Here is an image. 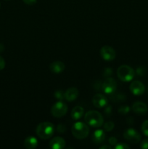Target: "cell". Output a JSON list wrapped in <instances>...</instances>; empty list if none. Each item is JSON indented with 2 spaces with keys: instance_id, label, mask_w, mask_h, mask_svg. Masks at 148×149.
Instances as JSON below:
<instances>
[{
  "instance_id": "obj_1",
  "label": "cell",
  "mask_w": 148,
  "mask_h": 149,
  "mask_svg": "<svg viewBox=\"0 0 148 149\" xmlns=\"http://www.w3.org/2000/svg\"><path fill=\"white\" fill-rule=\"evenodd\" d=\"M55 130V127L51 122H44L38 125L36 129V132L39 138L47 140L53 135Z\"/></svg>"
},
{
  "instance_id": "obj_2",
  "label": "cell",
  "mask_w": 148,
  "mask_h": 149,
  "mask_svg": "<svg viewBox=\"0 0 148 149\" xmlns=\"http://www.w3.org/2000/svg\"><path fill=\"white\" fill-rule=\"evenodd\" d=\"M86 123L92 127H100L103 125V116L97 111H89L84 116Z\"/></svg>"
},
{
  "instance_id": "obj_3",
  "label": "cell",
  "mask_w": 148,
  "mask_h": 149,
  "mask_svg": "<svg viewBox=\"0 0 148 149\" xmlns=\"http://www.w3.org/2000/svg\"><path fill=\"white\" fill-rule=\"evenodd\" d=\"M72 134L75 138L79 140L84 139L89 134V127L86 123L81 122H77L73 125Z\"/></svg>"
},
{
  "instance_id": "obj_4",
  "label": "cell",
  "mask_w": 148,
  "mask_h": 149,
  "mask_svg": "<svg viewBox=\"0 0 148 149\" xmlns=\"http://www.w3.org/2000/svg\"><path fill=\"white\" fill-rule=\"evenodd\" d=\"M135 74L136 73L134 70L127 65H120L117 70V75L119 79L125 82L131 81L134 78Z\"/></svg>"
},
{
  "instance_id": "obj_5",
  "label": "cell",
  "mask_w": 148,
  "mask_h": 149,
  "mask_svg": "<svg viewBox=\"0 0 148 149\" xmlns=\"http://www.w3.org/2000/svg\"><path fill=\"white\" fill-rule=\"evenodd\" d=\"M68 111V106L62 100L55 103L51 108V113L54 117L61 118L65 116Z\"/></svg>"
},
{
  "instance_id": "obj_6",
  "label": "cell",
  "mask_w": 148,
  "mask_h": 149,
  "mask_svg": "<svg viewBox=\"0 0 148 149\" xmlns=\"http://www.w3.org/2000/svg\"><path fill=\"white\" fill-rule=\"evenodd\" d=\"M123 137L128 142L132 144H136L139 143L142 138L139 132L133 128H129L125 130V132H123Z\"/></svg>"
},
{
  "instance_id": "obj_7",
  "label": "cell",
  "mask_w": 148,
  "mask_h": 149,
  "mask_svg": "<svg viewBox=\"0 0 148 149\" xmlns=\"http://www.w3.org/2000/svg\"><path fill=\"white\" fill-rule=\"evenodd\" d=\"M117 88V82L115 80L110 77H107L102 84V90L106 94H113Z\"/></svg>"
},
{
  "instance_id": "obj_8",
  "label": "cell",
  "mask_w": 148,
  "mask_h": 149,
  "mask_svg": "<svg viewBox=\"0 0 148 149\" xmlns=\"http://www.w3.org/2000/svg\"><path fill=\"white\" fill-rule=\"evenodd\" d=\"M100 55L104 61H111L115 58L116 53L115 49L112 47L105 45V46H103L100 49Z\"/></svg>"
},
{
  "instance_id": "obj_9",
  "label": "cell",
  "mask_w": 148,
  "mask_h": 149,
  "mask_svg": "<svg viewBox=\"0 0 148 149\" xmlns=\"http://www.w3.org/2000/svg\"><path fill=\"white\" fill-rule=\"evenodd\" d=\"M130 91L131 92L132 94L134 95H141L144 94L145 91V87L142 82L140 81H132L131 84H130Z\"/></svg>"
},
{
  "instance_id": "obj_10",
  "label": "cell",
  "mask_w": 148,
  "mask_h": 149,
  "mask_svg": "<svg viewBox=\"0 0 148 149\" xmlns=\"http://www.w3.org/2000/svg\"><path fill=\"white\" fill-rule=\"evenodd\" d=\"M107 102L108 100L107 97L102 94L95 95L92 98L93 105L97 109H102L107 104Z\"/></svg>"
},
{
  "instance_id": "obj_11",
  "label": "cell",
  "mask_w": 148,
  "mask_h": 149,
  "mask_svg": "<svg viewBox=\"0 0 148 149\" xmlns=\"http://www.w3.org/2000/svg\"><path fill=\"white\" fill-rule=\"evenodd\" d=\"M147 110V106L142 101H136L132 105V111L138 115H145Z\"/></svg>"
},
{
  "instance_id": "obj_12",
  "label": "cell",
  "mask_w": 148,
  "mask_h": 149,
  "mask_svg": "<svg viewBox=\"0 0 148 149\" xmlns=\"http://www.w3.org/2000/svg\"><path fill=\"white\" fill-rule=\"evenodd\" d=\"M65 141L61 137L53 138L49 142V147L52 149H63L65 147Z\"/></svg>"
},
{
  "instance_id": "obj_13",
  "label": "cell",
  "mask_w": 148,
  "mask_h": 149,
  "mask_svg": "<svg viewBox=\"0 0 148 149\" xmlns=\"http://www.w3.org/2000/svg\"><path fill=\"white\" fill-rule=\"evenodd\" d=\"M79 92L76 87H71L65 92V99L67 101L72 102L78 97Z\"/></svg>"
},
{
  "instance_id": "obj_14",
  "label": "cell",
  "mask_w": 148,
  "mask_h": 149,
  "mask_svg": "<svg viewBox=\"0 0 148 149\" xmlns=\"http://www.w3.org/2000/svg\"><path fill=\"white\" fill-rule=\"evenodd\" d=\"M104 139H105V133L103 131V130H97L93 132L91 140H92L94 143H102L104 141Z\"/></svg>"
},
{
  "instance_id": "obj_15",
  "label": "cell",
  "mask_w": 148,
  "mask_h": 149,
  "mask_svg": "<svg viewBox=\"0 0 148 149\" xmlns=\"http://www.w3.org/2000/svg\"><path fill=\"white\" fill-rule=\"evenodd\" d=\"M65 64L59 61H54L49 65V68L54 74H59V73L62 72L65 70Z\"/></svg>"
},
{
  "instance_id": "obj_16",
  "label": "cell",
  "mask_w": 148,
  "mask_h": 149,
  "mask_svg": "<svg viewBox=\"0 0 148 149\" xmlns=\"http://www.w3.org/2000/svg\"><path fill=\"white\" fill-rule=\"evenodd\" d=\"M38 141L35 137L29 136L25 139L24 146L28 149H34L37 147Z\"/></svg>"
},
{
  "instance_id": "obj_17",
  "label": "cell",
  "mask_w": 148,
  "mask_h": 149,
  "mask_svg": "<svg viewBox=\"0 0 148 149\" xmlns=\"http://www.w3.org/2000/svg\"><path fill=\"white\" fill-rule=\"evenodd\" d=\"M84 113V110L81 106H75L71 111V117L73 120H78L83 116Z\"/></svg>"
},
{
  "instance_id": "obj_18",
  "label": "cell",
  "mask_w": 148,
  "mask_h": 149,
  "mask_svg": "<svg viewBox=\"0 0 148 149\" xmlns=\"http://www.w3.org/2000/svg\"><path fill=\"white\" fill-rule=\"evenodd\" d=\"M114 127V123L113 122H111V121H109V122H107L106 123L104 124V125H103V129L106 132H110V131L113 130Z\"/></svg>"
},
{
  "instance_id": "obj_19",
  "label": "cell",
  "mask_w": 148,
  "mask_h": 149,
  "mask_svg": "<svg viewBox=\"0 0 148 149\" xmlns=\"http://www.w3.org/2000/svg\"><path fill=\"white\" fill-rule=\"evenodd\" d=\"M54 95H55V98L57 99V100H62L63 99H65V93H63L62 90H56V91L55 92Z\"/></svg>"
},
{
  "instance_id": "obj_20",
  "label": "cell",
  "mask_w": 148,
  "mask_h": 149,
  "mask_svg": "<svg viewBox=\"0 0 148 149\" xmlns=\"http://www.w3.org/2000/svg\"><path fill=\"white\" fill-rule=\"evenodd\" d=\"M135 73H136L138 76H139V77H144V76L146 75L147 69L143 66L138 67V68H136Z\"/></svg>"
},
{
  "instance_id": "obj_21",
  "label": "cell",
  "mask_w": 148,
  "mask_h": 149,
  "mask_svg": "<svg viewBox=\"0 0 148 149\" xmlns=\"http://www.w3.org/2000/svg\"><path fill=\"white\" fill-rule=\"evenodd\" d=\"M130 111V108L128 106H122L119 108L118 109V113H120L122 115H126Z\"/></svg>"
},
{
  "instance_id": "obj_22",
  "label": "cell",
  "mask_w": 148,
  "mask_h": 149,
  "mask_svg": "<svg viewBox=\"0 0 148 149\" xmlns=\"http://www.w3.org/2000/svg\"><path fill=\"white\" fill-rule=\"evenodd\" d=\"M142 131L145 136L148 137V119L145 120L142 125Z\"/></svg>"
},
{
  "instance_id": "obj_23",
  "label": "cell",
  "mask_w": 148,
  "mask_h": 149,
  "mask_svg": "<svg viewBox=\"0 0 148 149\" xmlns=\"http://www.w3.org/2000/svg\"><path fill=\"white\" fill-rule=\"evenodd\" d=\"M115 149H129L130 146L128 144L125 143H116L114 146Z\"/></svg>"
},
{
  "instance_id": "obj_24",
  "label": "cell",
  "mask_w": 148,
  "mask_h": 149,
  "mask_svg": "<svg viewBox=\"0 0 148 149\" xmlns=\"http://www.w3.org/2000/svg\"><path fill=\"white\" fill-rule=\"evenodd\" d=\"M57 131L59 133H64V132L66 131V127L64 125H62V124H59V125H57Z\"/></svg>"
},
{
  "instance_id": "obj_25",
  "label": "cell",
  "mask_w": 148,
  "mask_h": 149,
  "mask_svg": "<svg viewBox=\"0 0 148 149\" xmlns=\"http://www.w3.org/2000/svg\"><path fill=\"white\" fill-rule=\"evenodd\" d=\"M113 74V70L110 68H106L103 71V75L106 77H109Z\"/></svg>"
},
{
  "instance_id": "obj_26",
  "label": "cell",
  "mask_w": 148,
  "mask_h": 149,
  "mask_svg": "<svg viewBox=\"0 0 148 149\" xmlns=\"http://www.w3.org/2000/svg\"><path fill=\"white\" fill-rule=\"evenodd\" d=\"M140 148L142 149H148V138L143 140L140 144Z\"/></svg>"
},
{
  "instance_id": "obj_27",
  "label": "cell",
  "mask_w": 148,
  "mask_h": 149,
  "mask_svg": "<svg viewBox=\"0 0 148 149\" xmlns=\"http://www.w3.org/2000/svg\"><path fill=\"white\" fill-rule=\"evenodd\" d=\"M5 67V61L1 56H0V71L3 70Z\"/></svg>"
},
{
  "instance_id": "obj_28",
  "label": "cell",
  "mask_w": 148,
  "mask_h": 149,
  "mask_svg": "<svg viewBox=\"0 0 148 149\" xmlns=\"http://www.w3.org/2000/svg\"><path fill=\"white\" fill-rule=\"evenodd\" d=\"M109 143L111 146H115L116 143H117V139H116L115 137H110L109 138Z\"/></svg>"
},
{
  "instance_id": "obj_29",
  "label": "cell",
  "mask_w": 148,
  "mask_h": 149,
  "mask_svg": "<svg viewBox=\"0 0 148 149\" xmlns=\"http://www.w3.org/2000/svg\"><path fill=\"white\" fill-rule=\"evenodd\" d=\"M23 1L25 4H28V5H33L36 4L37 0H23Z\"/></svg>"
},
{
  "instance_id": "obj_30",
  "label": "cell",
  "mask_w": 148,
  "mask_h": 149,
  "mask_svg": "<svg viewBox=\"0 0 148 149\" xmlns=\"http://www.w3.org/2000/svg\"><path fill=\"white\" fill-rule=\"evenodd\" d=\"M100 149H112V147L109 145H104L100 147Z\"/></svg>"
},
{
  "instance_id": "obj_31",
  "label": "cell",
  "mask_w": 148,
  "mask_h": 149,
  "mask_svg": "<svg viewBox=\"0 0 148 149\" xmlns=\"http://www.w3.org/2000/svg\"><path fill=\"white\" fill-rule=\"evenodd\" d=\"M4 45H2V44H0V52H3V50H4Z\"/></svg>"
},
{
  "instance_id": "obj_32",
  "label": "cell",
  "mask_w": 148,
  "mask_h": 149,
  "mask_svg": "<svg viewBox=\"0 0 148 149\" xmlns=\"http://www.w3.org/2000/svg\"><path fill=\"white\" fill-rule=\"evenodd\" d=\"M0 7H1V4H0Z\"/></svg>"
}]
</instances>
